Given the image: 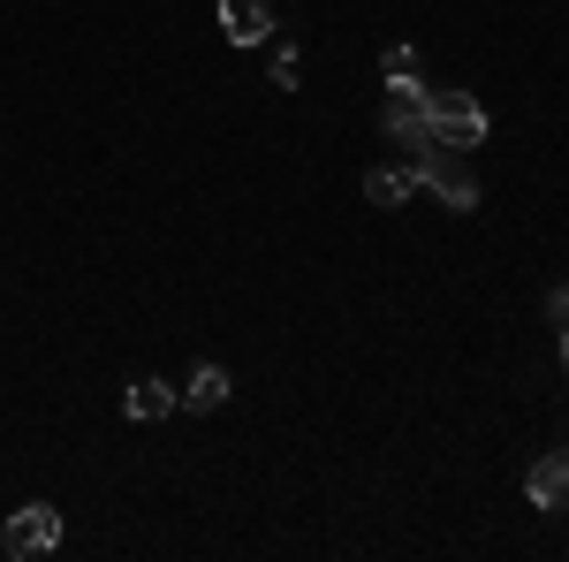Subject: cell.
<instances>
[{"label":"cell","mask_w":569,"mask_h":562,"mask_svg":"<svg viewBox=\"0 0 569 562\" xmlns=\"http://www.w3.org/2000/svg\"><path fill=\"white\" fill-rule=\"evenodd\" d=\"M380 69H388V91H426V85H418V46H388Z\"/></svg>","instance_id":"obj_10"},{"label":"cell","mask_w":569,"mask_h":562,"mask_svg":"<svg viewBox=\"0 0 569 562\" xmlns=\"http://www.w3.org/2000/svg\"><path fill=\"white\" fill-rule=\"evenodd\" d=\"M380 130H388V145H402L410 160L433 145V122H426V91H395L388 115H380Z\"/></svg>","instance_id":"obj_4"},{"label":"cell","mask_w":569,"mask_h":562,"mask_svg":"<svg viewBox=\"0 0 569 562\" xmlns=\"http://www.w3.org/2000/svg\"><path fill=\"white\" fill-rule=\"evenodd\" d=\"M426 122H433V137L456 145V152H479L486 145V107L471 99V91H456V85L426 91Z\"/></svg>","instance_id":"obj_2"},{"label":"cell","mask_w":569,"mask_h":562,"mask_svg":"<svg viewBox=\"0 0 569 562\" xmlns=\"http://www.w3.org/2000/svg\"><path fill=\"white\" fill-rule=\"evenodd\" d=\"M525 494H531V510H562V502H569V448H547V456L531 464Z\"/></svg>","instance_id":"obj_6"},{"label":"cell","mask_w":569,"mask_h":562,"mask_svg":"<svg viewBox=\"0 0 569 562\" xmlns=\"http://www.w3.org/2000/svg\"><path fill=\"white\" fill-rule=\"evenodd\" d=\"M220 31H228V46H266L273 39V0H220Z\"/></svg>","instance_id":"obj_5"},{"label":"cell","mask_w":569,"mask_h":562,"mask_svg":"<svg viewBox=\"0 0 569 562\" xmlns=\"http://www.w3.org/2000/svg\"><path fill=\"white\" fill-rule=\"evenodd\" d=\"M365 190H372V206H402V198H418V160H402V168H372V175H365Z\"/></svg>","instance_id":"obj_8"},{"label":"cell","mask_w":569,"mask_h":562,"mask_svg":"<svg viewBox=\"0 0 569 562\" xmlns=\"http://www.w3.org/2000/svg\"><path fill=\"white\" fill-rule=\"evenodd\" d=\"M176 395H182V411H220V403H228V373H220V365H198Z\"/></svg>","instance_id":"obj_9"},{"label":"cell","mask_w":569,"mask_h":562,"mask_svg":"<svg viewBox=\"0 0 569 562\" xmlns=\"http://www.w3.org/2000/svg\"><path fill=\"white\" fill-rule=\"evenodd\" d=\"M547 312H555V319H562V327H569V282H562V289H555V297H547Z\"/></svg>","instance_id":"obj_12"},{"label":"cell","mask_w":569,"mask_h":562,"mask_svg":"<svg viewBox=\"0 0 569 562\" xmlns=\"http://www.w3.org/2000/svg\"><path fill=\"white\" fill-rule=\"evenodd\" d=\"M562 365H569V327H562Z\"/></svg>","instance_id":"obj_13"},{"label":"cell","mask_w":569,"mask_h":562,"mask_svg":"<svg viewBox=\"0 0 569 562\" xmlns=\"http://www.w3.org/2000/svg\"><path fill=\"white\" fill-rule=\"evenodd\" d=\"M0 548H8V555H53V548H61V510H46V502H23V510H16V517H8V532H0Z\"/></svg>","instance_id":"obj_3"},{"label":"cell","mask_w":569,"mask_h":562,"mask_svg":"<svg viewBox=\"0 0 569 562\" xmlns=\"http://www.w3.org/2000/svg\"><path fill=\"white\" fill-rule=\"evenodd\" d=\"M418 190H433L448 214H471L479 206V175H471V152H456V145H426L418 152Z\"/></svg>","instance_id":"obj_1"},{"label":"cell","mask_w":569,"mask_h":562,"mask_svg":"<svg viewBox=\"0 0 569 562\" xmlns=\"http://www.w3.org/2000/svg\"><path fill=\"white\" fill-rule=\"evenodd\" d=\"M273 91H297V46H273Z\"/></svg>","instance_id":"obj_11"},{"label":"cell","mask_w":569,"mask_h":562,"mask_svg":"<svg viewBox=\"0 0 569 562\" xmlns=\"http://www.w3.org/2000/svg\"><path fill=\"white\" fill-rule=\"evenodd\" d=\"M176 403H182V395L168 388V381H130V395H122V411H130L137 426H160V418H168Z\"/></svg>","instance_id":"obj_7"}]
</instances>
